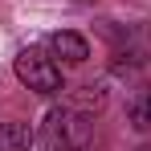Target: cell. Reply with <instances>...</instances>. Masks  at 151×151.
Segmentation results:
<instances>
[{
  "mask_svg": "<svg viewBox=\"0 0 151 151\" xmlns=\"http://www.w3.org/2000/svg\"><path fill=\"white\" fill-rule=\"evenodd\" d=\"M90 139H94V119L82 106H53L37 131V143L45 151H86Z\"/></svg>",
  "mask_w": 151,
  "mask_h": 151,
  "instance_id": "1",
  "label": "cell"
},
{
  "mask_svg": "<svg viewBox=\"0 0 151 151\" xmlns=\"http://www.w3.org/2000/svg\"><path fill=\"white\" fill-rule=\"evenodd\" d=\"M12 74L17 82L33 90V94H61V65H57V57H49L45 49H37V45H25V49L12 57Z\"/></svg>",
  "mask_w": 151,
  "mask_h": 151,
  "instance_id": "2",
  "label": "cell"
},
{
  "mask_svg": "<svg viewBox=\"0 0 151 151\" xmlns=\"http://www.w3.org/2000/svg\"><path fill=\"white\" fill-rule=\"evenodd\" d=\"M49 53L61 57V65H82L90 57V41L74 29H57V33H49Z\"/></svg>",
  "mask_w": 151,
  "mask_h": 151,
  "instance_id": "3",
  "label": "cell"
},
{
  "mask_svg": "<svg viewBox=\"0 0 151 151\" xmlns=\"http://www.w3.org/2000/svg\"><path fill=\"white\" fill-rule=\"evenodd\" d=\"M127 123L135 131H151V86H139L127 98Z\"/></svg>",
  "mask_w": 151,
  "mask_h": 151,
  "instance_id": "4",
  "label": "cell"
},
{
  "mask_svg": "<svg viewBox=\"0 0 151 151\" xmlns=\"http://www.w3.org/2000/svg\"><path fill=\"white\" fill-rule=\"evenodd\" d=\"M37 135L25 123H0V151H33Z\"/></svg>",
  "mask_w": 151,
  "mask_h": 151,
  "instance_id": "5",
  "label": "cell"
}]
</instances>
